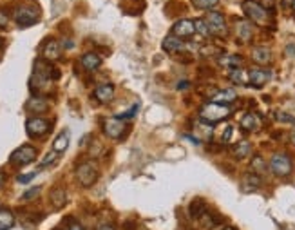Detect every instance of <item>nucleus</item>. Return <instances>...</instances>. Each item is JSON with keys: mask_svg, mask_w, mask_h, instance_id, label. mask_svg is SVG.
I'll use <instances>...</instances> for the list:
<instances>
[{"mask_svg": "<svg viewBox=\"0 0 295 230\" xmlns=\"http://www.w3.org/2000/svg\"><path fill=\"white\" fill-rule=\"evenodd\" d=\"M248 78L252 87H263L272 78V73L268 69H263V67H255V69L248 71Z\"/></svg>", "mask_w": 295, "mask_h": 230, "instance_id": "11", "label": "nucleus"}, {"mask_svg": "<svg viewBox=\"0 0 295 230\" xmlns=\"http://www.w3.org/2000/svg\"><path fill=\"white\" fill-rule=\"evenodd\" d=\"M205 20H207V24H208V27H210V31H212V35H216V37H224V35L228 33L224 17L219 11H208Z\"/></svg>", "mask_w": 295, "mask_h": 230, "instance_id": "8", "label": "nucleus"}, {"mask_svg": "<svg viewBox=\"0 0 295 230\" xmlns=\"http://www.w3.org/2000/svg\"><path fill=\"white\" fill-rule=\"evenodd\" d=\"M243 187H245V190H255V189H259V187H261V178H259L255 172L246 174L245 180H243Z\"/></svg>", "mask_w": 295, "mask_h": 230, "instance_id": "28", "label": "nucleus"}, {"mask_svg": "<svg viewBox=\"0 0 295 230\" xmlns=\"http://www.w3.org/2000/svg\"><path fill=\"white\" fill-rule=\"evenodd\" d=\"M290 4H291V8L295 9V0H290Z\"/></svg>", "mask_w": 295, "mask_h": 230, "instance_id": "44", "label": "nucleus"}, {"mask_svg": "<svg viewBox=\"0 0 295 230\" xmlns=\"http://www.w3.org/2000/svg\"><path fill=\"white\" fill-rule=\"evenodd\" d=\"M15 22L22 27H27V25H33L38 22L40 15H38V9H35L33 6H20V8L15 9V15H13Z\"/></svg>", "mask_w": 295, "mask_h": 230, "instance_id": "6", "label": "nucleus"}, {"mask_svg": "<svg viewBox=\"0 0 295 230\" xmlns=\"http://www.w3.org/2000/svg\"><path fill=\"white\" fill-rule=\"evenodd\" d=\"M200 116L203 122H207V124H217V122H223L224 118H228L230 107L221 105V103L208 102L200 109Z\"/></svg>", "mask_w": 295, "mask_h": 230, "instance_id": "1", "label": "nucleus"}, {"mask_svg": "<svg viewBox=\"0 0 295 230\" xmlns=\"http://www.w3.org/2000/svg\"><path fill=\"white\" fill-rule=\"evenodd\" d=\"M49 199H51V205H53L56 210L62 209V207L67 203V194H65V190H63L62 187H56V189L51 190Z\"/></svg>", "mask_w": 295, "mask_h": 230, "instance_id": "20", "label": "nucleus"}, {"mask_svg": "<svg viewBox=\"0 0 295 230\" xmlns=\"http://www.w3.org/2000/svg\"><path fill=\"white\" fill-rule=\"evenodd\" d=\"M35 158H37V149H35L33 145H22V147H18L17 151L11 152L9 161H11L13 165L24 167V165L33 163Z\"/></svg>", "mask_w": 295, "mask_h": 230, "instance_id": "5", "label": "nucleus"}, {"mask_svg": "<svg viewBox=\"0 0 295 230\" xmlns=\"http://www.w3.org/2000/svg\"><path fill=\"white\" fill-rule=\"evenodd\" d=\"M94 98L102 103H109L114 98V85L111 83H102L94 89Z\"/></svg>", "mask_w": 295, "mask_h": 230, "instance_id": "16", "label": "nucleus"}, {"mask_svg": "<svg viewBox=\"0 0 295 230\" xmlns=\"http://www.w3.org/2000/svg\"><path fill=\"white\" fill-rule=\"evenodd\" d=\"M104 131H105V134H107L109 138H112V140H118V138H120V136L123 134V131H125L123 120H120L118 116L105 120Z\"/></svg>", "mask_w": 295, "mask_h": 230, "instance_id": "9", "label": "nucleus"}, {"mask_svg": "<svg viewBox=\"0 0 295 230\" xmlns=\"http://www.w3.org/2000/svg\"><path fill=\"white\" fill-rule=\"evenodd\" d=\"M241 129L243 131H248V132H254L259 129V125H261V120L257 118V116L254 114V112H246L245 116L241 118Z\"/></svg>", "mask_w": 295, "mask_h": 230, "instance_id": "19", "label": "nucleus"}, {"mask_svg": "<svg viewBox=\"0 0 295 230\" xmlns=\"http://www.w3.org/2000/svg\"><path fill=\"white\" fill-rule=\"evenodd\" d=\"M67 147H69V131H62L56 138H54L53 141V151L54 152H63L67 151Z\"/></svg>", "mask_w": 295, "mask_h": 230, "instance_id": "23", "label": "nucleus"}, {"mask_svg": "<svg viewBox=\"0 0 295 230\" xmlns=\"http://www.w3.org/2000/svg\"><path fill=\"white\" fill-rule=\"evenodd\" d=\"M270 170L279 178H284L291 172V168H293V163H291L290 156L284 154V152H275L274 156L270 158V163H268Z\"/></svg>", "mask_w": 295, "mask_h": 230, "instance_id": "3", "label": "nucleus"}, {"mask_svg": "<svg viewBox=\"0 0 295 230\" xmlns=\"http://www.w3.org/2000/svg\"><path fill=\"white\" fill-rule=\"evenodd\" d=\"M194 25H195V31H198L201 37H205V38L212 37V31H210V27H208V24H207V20H205V18L194 20Z\"/></svg>", "mask_w": 295, "mask_h": 230, "instance_id": "29", "label": "nucleus"}, {"mask_svg": "<svg viewBox=\"0 0 295 230\" xmlns=\"http://www.w3.org/2000/svg\"><path fill=\"white\" fill-rule=\"evenodd\" d=\"M195 33V25L194 20H188V18H183V20H178L172 27V35L178 38H188Z\"/></svg>", "mask_w": 295, "mask_h": 230, "instance_id": "10", "label": "nucleus"}, {"mask_svg": "<svg viewBox=\"0 0 295 230\" xmlns=\"http://www.w3.org/2000/svg\"><path fill=\"white\" fill-rule=\"evenodd\" d=\"M192 2H194L195 8H200V9H212V8H216L219 0H192Z\"/></svg>", "mask_w": 295, "mask_h": 230, "instance_id": "30", "label": "nucleus"}, {"mask_svg": "<svg viewBox=\"0 0 295 230\" xmlns=\"http://www.w3.org/2000/svg\"><path fill=\"white\" fill-rule=\"evenodd\" d=\"M138 111H140V103H134V105L130 107L129 111H127V112H121V114L118 116V118H120V120H129V118H133V116L136 114Z\"/></svg>", "mask_w": 295, "mask_h": 230, "instance_id": "32", "label": "nucleus"}, {"mask_svg": "<svg viewBox=\"0 0 295 230\" xmlns=\"http://www.w3.org/2000/svg\"><path fill=\"white\" fill-rule=\"evenodd\" d=\"M60 53H62V49H60V44L56 40H47L46 45H44V49H42V56H44V60H47V62L58 60Z\"/></svg>", "mask_w": 295, "mask_h": 230, "instance_id": "13", "label": "nucleus"}, {"mask_svg": "<svg viewBox=\"0 0 295 230\" xmlns=\"http://www.w3.org/2000/svg\"><path fill=\"white\" fill-rule=\"evenodd\" d=\"M290 138H291V143H293V147H295V132H291Z\"/></svg>", "mask_w": 295, "mask_h": 230, "instance_id": "42", "label": "nucleus"}, {"mask_svg": "<svg viewBox=\"0 0 295 230\" xmlns=\"http://www.w3.org/2000/svg\"><path fill=\"white\" fill-rule=\"evenodd\" d=\"M252 60L259 66H266V64H270L272 60V51L268 47H263V45H257L252 49Z\"/></svg>", "mask_w": 295, "mask_h": 230, "instance_id": "17", "label": "nucleus"}, {"mask_svg": "<svg viewBox=\"0 0 295 230\" xmlns=\"http://www.w3.org/2000/svg\"><path fill=\"white\" fill-rule=\"evenodd\" d=\"M232 134H234V127H232V125H228V127L224 129V132H223V141H224V143H226V141H230Z\"/></svg>", "mask_w": 295, "mask_h": 230, "instance_id": "35", "label": "nucleus"}, {"mask_svg": "<svg viewBox=\"0 0 295 230\" xmlns=\"http://www.w3.org/2000/svg\"><path fill=\"white\" fill-rule=\"evenodd\" d=\"M40 194V187H33V189H29L27 192H24V196H22V199H31V197H35V196H38Z\"/></svg>", "mask_w": 295, "mask_h": 230, "instance_id": "33", "label": "nucleus"}, {"mask_svg": "<svg viewBox=\"0 0 295 230\" xmlns=\"http://www.w3.org/2000/svg\"><path fill=\"white\" fill-rule=\"evenodd\" d=\"M252 168L255 170V174H263L266 170V163L263 161V158L261 156H255L254 160H252Z\"/></svg>", "mask_w": 295, "mask_h": 230, "instance_id": "31", "label": "nucleus"}, {"mask_svg": "<svg viewBox=\"0 0 295 230\" xmlns=\"http://www.w3.org/2000/svg\"><path fill=\"white\" fill-rule=\"evenodd\" d=\"M35 176H37V172L25 174V176H24V174H20V176H18V178H17V180H18V181H20V183H27V181H31V180H33V178H35Z\"/></svg>", "mask_w": 295, "mask_h": 230, "instance_id": "37", "label": "nucleus"}, {"mask_svg": "<svg viewBox=\"0 0 295 230\" xmlns=\"http://www.w3.org/2000/svg\"><path fill=\"white\" fill-rule=\"evenodd\" d=\"M2 183H4V172L0 170V187H2Z\"/></svg>", "mask_w": 295, "mask_h": 230, "instance_id": "41", "label": "nucleus"}, {"mask_svg": "<svg viewBox=\"0 0 295 230\" xmlns=\"http://www.w3.org/2000/svg\"><path fill=\"white\" fill-rule=\"evenodd\" d=\"M214 230H236L234 226H221V228H214Z\"/></svg>", "mask_w": 295, "mask_h": 230, "instance_id": "40", "label": "nucleus"}, {"mask_svg": "<svg viewBox=\"0 0 295 230\" xmlns=\"http://www.w3.org/2000/svg\"><path fill=\"white\" fill-rule=\"evenodd\" d=\"M15 225V216L11 210L0 209V230H9Z\"/></svg>", "mask_w": 295, "mask_h": 230, "instance_id": "25", "label": "nucleus"}, {"mask_svg": "<svg viewBox=\"0 0 295 230\" xmlns=\"http://www.w3.org/2000/svg\"><path fill=\"white\" fill-rule=\"evenodd\" d=\"M25 131H27L29 138H44L51 131V124L40 116H35V118H29L25 122Z\"/></svg>", "mask_w": 295, "mask_h": 230, "instance_id": "7", "label": "nucleus"}, {"mask_svg": "<svg viewBox=\"0 0 295 230\" xmlns=\"http://www.w3.org/2000/svg\"><path fill=\"white\" fill-rule=\"evenodd\" d=\"M100 230H114V228H112V226H102Z\"/></svg>", "mask_w": 295, "mask_h": 230, "instance_id": "43", "label": "nucleus"}, {"mask_svg": "<svg viewBox=\"0 0 295 230\" xmlns=\"http://www.w3.org/2000/svg\"><path fill=\"white\" fill-rule=\"evenodd\" d=\"M56 154H58V152H49V154H46V158H44V160H42V163H40V167H46V165H49V163H53L54 160H56Z\"/></svg>", "mask_w": 295, "mask_h": 230, "instance_id": "34", "label": "nucleus"}, {"mask_svg": "<svg viewBox=\"0 0 295 230\" xmlns=\"http://www.w3.org/2000/svg\"><path fill=\"white\" fill-rule=\"evenodd\" d=\"M67 230H83V226L80 225V223H71Z\"/></svg>", "mask_w": 295, "mask_h": 230, "instance_id": "39", "label": "nucleus"}, {"mask_svg": "<svg viewBox=\"0 0 295 230\" xmlns=\"http://www.w3.org/2000/svg\"><path fill=\"white\" fill-rule=\"evenodd\" d=\"M228 80H230V82L236 83V85H246V83H250L248 73H246L245 69H241V67H236V69H230V73H228Z\"/></svg>", "mask_w": 295, "mask_h": 230, "instance_id": "22", "label": "nucleus"}, {"mask_svg": "<svg viewBox=\"0 0 295 230\" xmlns=\"http://www.w3.org/2000/svg\"><path fill=\"white\" fill-rule=\"evenodd\" d=\"M205 214H207V205L203 203V199H194L190 205V216L194 219H200Z\"/></svg>", "mask_w": 295, "mask_h": 230, "instance_id": "27", "label": "nucleus"}, {"mask_svg": "<svg viewBox=\"0 0 295 230\" xmlns=\"http://www.w3.org/2000/svg\"><path fill=\"white\" fill-rule=\"evenodd\" d=\"M219 64L223 67H228V69H236V67H241L243 58L237 56V54H228V56H221Z\"/></svg>", "mask_w": 295, "mask_h": 230, "instance_id": "26", "label": "nucleus"}, {"mask_svg": "<svg viewBox=\"0 0 295 230\" xmlns=\"http://www.w3.org/2000/svg\"><path fill=\"white\" fill-rule=\"evenodd\" d=\"M80 62H82V66L85 67L87 71H96L98 67L102 66V56L100 54H96V53H85Z\"/></svg>", "mask_w": 295, "mask_h": 230, "instance_id": "21", "label": "nucleus"}, {"mask_svg": "<svg viewBox=\"0 0 295 230\" xmlns=\"http://www.w3.org/2000/svg\"><path fill=\"white\" fill-rule=\"evenodd\" d=\"M259 4L263 6V8H272V6H274V0H263V2H259Z\"/></svg>", "mask_w": 295, "mask_h": 230, "instance_id": "38", "label": "nucleus"}, {"mask_svg": "<svg viewBox=\"0 0 295 230\" xmlns=\"http://www.w3.org/2000/svg\"><path fill=\"white\" fill-rule=\"evenodd\" d=\"M236 98H237V93L234 89H217L216 93L210 96V102L226 105V103H232Z\"/></svg>", "mask_w": 295, "mask_h": 230, "instance_id": "14", "label": "nucleus"}, {"mask_svg": "<svg viewBox=\"0 0 295 230\" xmlns=\"http://www.w3.org/2000/svg\"><path fill=\"white\" fill-rule=\"evenodd\" d=\"M236 35L239 38V42L246 44V42L252 40V35H254V27L248 20H237L236 22Z\"/></svg>", "mask_w": 295, "mask_h": 230, "instance_id": "12", "label": "nucleus"}, {"mask_svg": "<svg viewBox=\"0 0 295 230\" xmlns=\"http://www.w3.org/2000/svg\"><path fill=\"white\" fill-rule=\"evenodd\" d=\"M76 180L82 187H92L98 180V168L91 161H85V163L78 165L76 168Z\"/></svg>", "mask_w": 295, "mask_h": 230, "instance_id": "4", "label": "nucleus"}, {"mask_svg": "<svg viewBox=\"0 0 295 230\" xmlns=\"http://www.w3.org/2000/svg\"><path fill=\"white\" fill-rule=\"evenodd\" d=\"M250 152H252V145H250V141H239V143H236L232 147V154L237 158V160H243V158L250 156Z\"/></svg>", "mask_w": 295, "mask_h": 230, "instance_id": "24", "label": "nucleus"}, {"mask_svg": "<svg viewBox=\"0 0 295 230\" xmlns=\"http://www.w3.org/2000/svg\"><path fill=\"white\" fill-rule=\"evenodd\" d=\"M8 24H9L8 15H6L4 11H0V29H6L8 27Z\"/></svg>", "mask_w": 295, "mask_h": 230, "instance_id": "36", "label": "nucleus"}, {"mask_svg": "<svg viewBox=\"0 0 295 230\" xmlns=\"http://www.w3.org/2000/svg\"><path fill=\"white\" fill-rule=\"evenodd\" d=\"M241 8H243V11H245L246 17L254 22V24H259V25L268 24L270 13H268V9L266 8H263L257 0H245V2L241 4Z\"/></svg>", "mask_w": 295, "mask_h": 230, "instance_id": "2", "label": "nucleus"}, {"mask_svg": "<svg viewBox=\"0 0 295 230\" xmlns=\"http://www.w3.org/2000/svg\"><path fill=\"white\" fill-rule=\"evenodd\" d=\"M25 109L29 112H35V114H42L49 109V103H47L46 98H31L25 103Z\"/></svg>", "mask_w": 295, "mask_h": 230, "instance_id": "18", "label": "nucleus"}, {"mask_svg": "<svg viewBox=\"0 0 295 230\" xmlns=\"http://www.w3.org/2000/svg\"><path fill=\"white\" fill-rule=\"evenodd\" d=\"M185 49V42L183 38H178L174 37V35H169V37L163 40V51H167V53H179V51Z\"/></svg>", "mask_w": 295, "mask_h": 230, "instance_id": "15", "label": "nucleus"}]
</instances>
